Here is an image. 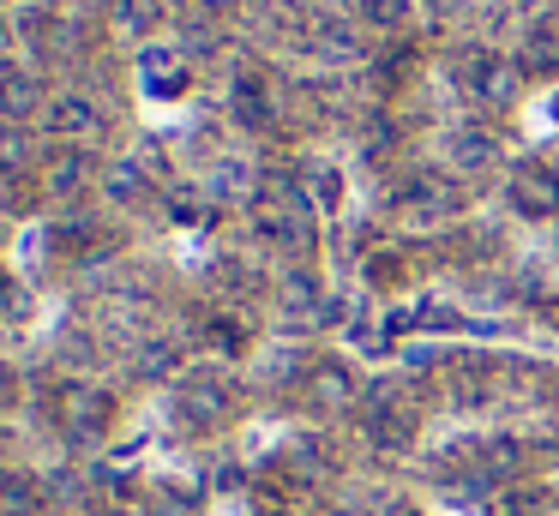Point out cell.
I'll use <instances>...</instances> for the list:
<instances>
[{
	"instance_id": "cell-6",
	"label": "cell",
	"mask_w": 559,
	"mask_h": 516,
	"mask_svg": "<svg viewBox=\"0 0 559 516\" xmlns=\"http://www.w3.org/2000/svg\"><path fill=\"white\" fill-rule=\"evenodd\" d=\"M115 415H121V403H115L109 391H97V384H67L61 396H55V432L73 444H97L115 432Z\"/></svg>"
},
{
	"instance_id": "cell-22",
	"label": "cell",
	"mask_w": 559,
	"mask_h": 516,
	"mask_svg": "<svg viewBox=\"0 0 559 516\" xmlns=\"http://www.w3.org/2000/svg\"><path fill=\"white\" fill-rule=\"evenodd\" d=\"M133 372H139V379H175V372H181V348H175L169 336H151V343L139 348Z\"/></svg>"
},
{
	"instance_id": "cell-7",
	"label": "cell",
	"mask_w": 559,
	"mask_h": 516,
	"mask_svg": "<svg viewBox=\"0 0 559 516\" xmlns=\"http://www.w3.org/2000/svg\"><path fill=\"white\" fill-rule=\"evenodd\" d=\"M283 103H289V96L277 91V79H271L265 67H241L229 79V115H235V127H247V132H277Z\"/></svg>"
},
{
	"instance_id": "cell-21",
	"label": "cell",
	"mask_w": 559,
	"mask_h": 516,
	"mask_svg": "<svg viewBox=\"0 0 559 516\" xmlns=\"http://www.w3.org/2000/svg\"><path fill=\"white\" fill-rule=\"evenodd\" d=\"M349 12H355V24H367L379 36H397L409 24V0H349Z\"/></svg>"
},
{
	"instance_id": "cell-17",
	"label": "cell",
	"mask_w": 559,
	"mask_h": 516,
	"mask_svg": "<svg viewBox=\"0 0 559 516\" xmlns=\"http://www.w3.org/2000/svg\"><path fill=\"white\" fill-rule=\"evenodd\" d=\"M37 168V139H31L25 120H0V175L7 180H25Z\"/></svg>"
},
{
	"instance_id": "cell-24",
	"label": "cell",
	"mask_w": 559,
	"mask_h": 516,
	"mask_svg": "<svg viewBox=\"0 0 559 516\" xmlns=\"http://www.w3.org/2000/svg\"><path fill=\"white\" fill-rule=\"evenodd\" d=\"M301 187H313V204H319V211H337V204H343V175H337L331 163H307Z\"/></svg>"
},
{
	"instance_id": "cell-26",
	"label": "cell",
	"mask_w": 559,
	"mask_h": 516,
	"mask_svg": "<svg viewBox=\"0 0 559 516\" xmlns=\"http://www.w3.org/2000/svg\"><path fill=\"white\" fill-rule=\"evenodd\" d=\"M25 403V379H19V367H7V360H0V415H7V408H19Z\"/></svg>"
},
{
	"instance_id": "cell-14",
	"label": "cell",
	"mask_w": 559,
	"mask_h": 516,
	"mask_svg": "<svg viewBox=\"0 0 559 516\" xmlns=\"http://www.w3.org/2000/svg\"><path fill=\"white\" fill-rule=\"evenodd\" d=\"M103 192H109L121 211H139V204H151L157 180H151V168L139 163V156H115V163L103 168Z\"/></svg>"
},
{
	"instance_id": "cell-23",
	"label": "cell",
	"mask_w": 559,
	"mask_h": 516,
	"mask_svg": "<svg viewBox=\"0 0 559 516\" xmlns=\"http://www.w3.org/2000/svg\"><path fill=\"white\" fill-rule=\"evenodd\" d=\"M205 348H217V355H241L247 348V319L241 312H211L205 319Z\"/></svg>"
},
{
	"instance_id": "cell-8",
	"label": "cell",
	"mask_w": 559,
	"mask_h": 516,
	"mask_svg": "<svg viewBox=\"0 0 559 516\" xmlns=\"http://www.w3.org/2000/svg\"><path fill=\"white\" fill-rule=\"evenodd\" d=\"M506 204L523 216V223H547V216H559V163H547V156L518 163L506 175Z\"/></svg>"
},
{
	"instance_id": "cell-9",
	"label": "cell",
	"mask_w": 559,
	"mask_h": 516,
	"mask_svg": "<svg viewBox=\"0 0 559 516\" xmlns=\"http://www.w3.org/2000/svg\"><path fill=\"white\" fill-rule=\"evenodd\" d=\"M43 127H49L61 144L91 151V144H103V132H109V115H103V103L85 96V91H55L49 108H43Z\"/></svg>"
},
{
	"instance_id": "cell-1",
	"label": "cell",
	"mask_w": 559,
	"mask_h": 516,
	"mask_svg": "<svg viewBox=\"0 0 559 516\" xmlns=\"http://www.w3.org/2000/svg\"><path fill=\"white\" fill-rule=\"evenodd\" d=\"M421 415H427V379H385V384H367L361 408H355V427H361V444L385 456H403L421 432Z\"/></svg>"
},
{
	"instance_id": "cell-20",
	"label": "cell",
	"mask_w": 559,
	"mask_h": 516,
	"mask_svg": "<svg viewBox=\"0 0 559 516\" xmlns=\"http://www.w3.org/2000/svg\"><path fill=\"white\" fill-rule=\"evenodd\" d=\"M493 516H559V504H554V492H547V487L523 480V487H499Z\"/></svg>"
},
{
	"instance_id": "cell-19",
	"label": "cell",
	"mask_w": 559,
	"mask_h": 516,
	"mask_svg": "<svg viewBox=\"0 0 559 516\" xmlns=\"http://www.w3.org/2000/svg\"><path fill=\"white\" fill-rule=\"evenodd\" d=\"M145 84H151V96H175V91H187V55L181 48H145Z\"/></svg>"
},
{
	"instance_id": "cell-3",
	"label": "cell",
	"mask_w": 559,
	"mask_h": 516,
	"mask_svg": "<svg viewBox=\"0 0 559 516\" xmlns=\"http://www.w3.org/2000/svg\"><path fill=\"white\" fill-rule=\"evenodd\" d=\"M445 72H451V84H457L469 103H481V108H511L518 103V84H523L518 60H506L499 48H487V43H457L445 55Z\"/></svg>"
},
{
	"instance_id": "cell-29",
	"label": "cell",
	"mask_w": 559,
	"mask_h": 516,
	"mask_svg": "<svg viewBox=\"0 0 559 516\" xmlns=\"http://www.w3.org/2000/svg\"><path fill=\"white\" fill-rule=\"evenodd\" d=\"M547 19H559V0H547Z\"/></svg>"
},
{
	"instance_id": "cell-2",
	"label": "cell",
	"mask_w": 559,
	"mask_h": 516,
	"mask_svg": "<svg viewBox=\"0 0 559 516\" xmlns=\"http://www.w3.org/2000/svg\"><path fill=\"white\" fill-rule=\"evenodd\" d=\"M319 487H325V475L301 451H283V456L253 468L259 516H319Z\"/></svg>"
},
{
	"instance_id": "cell-27",
	"label": "cell",
	"mask_w": 559,
	"mask_h": 516,
	"mask_svg": "<svg viewBox=\"0 0 559 516\" xmlns=\"http://www.w3.org/2000/svg\"><path fill=\"white\" fill-rule=\"evenodd\" d=\"M0 312H25V295L13 288V276L0 271Z\"/></svg>"
},
{
	"instance_id": "cell-16",
	"label": "cell",
	"mask_w": 559,
	"mask_h": 516,
	"mask_svg": "<svg viewBox=\"0 0 559 516\" xmlns=\"http://www.w3.org/2000/svg\"><path fill=\"white\" fill-rule=\"evenodd\" d=\"M49 84L37 79V72H13V79L0 84V120H43V108H49Z\"/></svg>"
},
{
	"instance_id": "cell-5",
	"label": "cell",
	"mask_w": 559,
	"mask_h": 516,
	"mask_svg": "<svg viewBox=\"0 0 559 516\" xmlns=\"http://www.w3.org/2000/svg\"><path fill=\"white\" fill-rule=\"evenodd\" d=\"M391 216H403V223H451V216L463 211V187L451 168H433V163H415L403 168L397 180H391Z\"/></svg>"
},
{
	"instance_id": "cell-11",
	"label": "cell",
	"mask_w": 559,
	"mask_h": 516,
	"mask_svg": "<svg viewBox=\"0 0 559 516\" xmlns=\"http://www.w3.org/2000/svg\"><path fill=\"white\" fill-rule=\"evenodd\" d=\"M511 60H518L523 84H542V79H559V19H535L530 31L518 36V48H511Z\"/></svg>"
},
{
	"instance_id": "cell-4",
	"label": "cell",
	"mask_w": 559,
	"mask_h": 516,
	"mask_svg": "<svg viewBox=\"0 0 559 516\" xmlns=\"http://www.w3.org/2000/svg\"><path fill=\"white\" fill-rule=\"evenodd\" d=\"M235 415H241V384L223 367H199L175 379V420L187 432H223Z\"/></svg>"
},
{
	"instance_id": "cell-28",
	"label": "cell",
	"mask_w": 559,
	"mask_h": 516,
	"mask_svg": "<svg viewBox=\"0 0 559 516\" xmlns=\"http://www.w3.org/2000/svg\"><path fill=\"white\" fill-rule=\"evenodd\" d=\"M199 12H205V19H229L235 7H241V0H193Z\"/></svg>"
},
{
	"instance_id": "cell-25",
	"label": "cell",
	"mask_w": 559,
	"mask_h": 516,
	"mask_svg": "<svg viewBox=\"0 0 559 516\" xmlns=\"http://www.w3.org/2000/svg\"><path fill=\"white\" fill-rule=\"evenodd\" d=\"M409 252H373V259H367V283L373 288H403L409 283Z\"/></svg>"
},
{
	"instance_id": "cell-15",
	"label": "cell",
	"mask_w": 559,
	"mask_h": 516,
	"mask_svg": "<svg viewBox=\"0 0 559 516\" xmlns=\"http://www.w3.org/2000/svg\"><path fill=\"white\" fill-rule=\"evenodd\" d=\"M49 511V480L31 468H0V516H43Z\"/></svg>"
},
{
	"instance_id": "cell-13",
	"label": "cell",
	"mask_w": 559,
	"mask_h": 516,
	"mask_svg": "<svg viewBox=\"0 0 559 516\" xmlns=\"http://www.w3.org/2000/svg\"><path fill=\"white\" fill-rule=\"evenodd\" d=\"M91 175H97L91 151H79V144H61V151L43 163V192H49V199H79V192L91 187Z\"/></svg>"
},
{
	"instance_id": "cell-10",
	"label": "cell",
	"mask_w": 559,
	"mask_h": 516,
	"mask_svg": "<svg viewBox=\"0 0 559 516\" xmlns=\"http://www.w3.org/2000/svg\"><path fill=\"white\" fill-rule=\"evenodd\" d=\"M361 379H355L349 367H343L337 355H319L313 367H307L301 379V403L319 408V415H343V408H361Z\"/></svg>"
},
{
	"instance_id": "cell-12",
	"label": "cell",
	"mask_w": 559,
	"mask_h": 516,
	"mask_svg": "<svg viewBox=\"0 0 559 516\" xmlns=\"http://www.w3.org/2000/svg\"><path fill=\"white\" fill-rule=\"evenodd\" d=\"M445 168L451 175H487V168H499V139L487 127H451L445 139Z\"/></svg>"
},
{
	"instance_id": "cell-18",
	"label": "cell",
	"mask_w": 559,
	"mask_h": 516,
	"mask_svg": "<svg viewBox=\"0 0 559 516\" xmlns=\"http://www.w3.org/2000/svg\"><path fill=\"white\" fill-rule=\"evenodd\" d=\"M211 288H217L229 307H247V300L265 288V276H259L247 259H217V264H211Z\"/></svg>"
}]
</instances>
